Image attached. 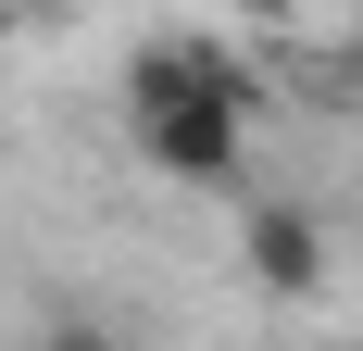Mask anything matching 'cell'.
I'll return each mask as SVG.
<instances>
[{"label": "cell", "instance_id": "1", "mask_svg": "<svg viewBox=\"0 0 363 351\" xmlns=\"http://www.w3.org/2000/svg\"><path fill=\"white\" fill-rule=\"evenodd\" d=\"M251 113H263V88L213 38H150L138 63H125V139H138L150 176H176V188H238Z\"/></svg>", "mask_w": 363, "mask_h": 351}, {"label": "cell", "instance_id": "2", "mask_svg": "<svg viewBox=\"0 0 363 351\" xmlns=\"http://www.w3.org/2000/svg\"><path fill=\"white\" fill-rule=\"evenodd\" d=\"M238 251H251V276L276 288V301H313V288H326V226L301 201H251L238 213Z\"/></svg>", "mask_w": 363, "mask_h": 351}, {"label": "cell", "instance_id": "3", "mask_svg": "<svg viewBox=\"0 0 363 351\" xmlns=\"http://www.w3.org/2000/svg\"><path fill=\"white\" fill-rule=\"evenodd\" d=\"M238 13H301V0H238Z\"/></svg>", "mask_w": 363, "mask_h": 351}, {"label": "cell", "instance_id": "4", "mask_svg": "<svg viewBox=\"0 0 363 351\" xmlns=\"http://www.w3.org/2000/svg\"><path fill=\"white\" fill-rule=\"evenodd\" d=\"M0 13H26V0H0Z\"/></svg>", "mask_w": 363, "mask_h": 351}]
</instances>
